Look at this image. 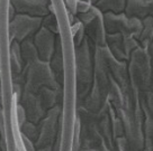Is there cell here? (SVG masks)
<instances>
[{
    "mask_svg": "<svg viewBox=\"0 0 153 151\" xmlns=\"http://www.w3.org/2000/svg\"><path fill=\"white\" fill-rule=\"evenodd\" d=\"M81 151H86V150H81Z\"/></svg>",
    "mask_w": 153,
    "mask_h": 151,
    "instance_id": "obj_27",
    "label": "cell"
},
{
    "mask_svg": "<svg viewBox=\"0 0 153 151\" xmlns=\"http://www.w3.org/2000/svg\"><path fill=\"white\" fill-rule=\"evenodd\" d=\"M144 131V148L149 151H153V120L145 117L143 124Z\"/></svg>",
    "mask_w": 153,
    "mask_h": 151,
    "instance_id": "obj_17",
    "label": "cell"
},
{
    "mask_svg": "<svg viewBox=\"0 0 153 151\" xmlns=\"http://www.w3.org/2000/svg\"><path fill=\"white\" fill-rule=\"evenodd\" d=\"M55 42H56V35L43 26L34 35L33 43L36 47L38 57L41 61H51L55 51Z\"/></svg>",
    "mask_w": 153,
    "mask_h": 151,
    "instance_id": "obj_9",
    "label": "cell"
},
{
    "mask_svg": "<svg viewBox=\"0 0 153 151\" xmlns=\"http://www.w3.org/2000/svg\"><path fill=\"white\" fill-rule=\"evenodd\" d=\"M92 4L88 2V1H83V0H76V14H85L87 11H89L90 8L92 7Z\"/></svg>",
    "mask_w": 153,
    "mask_h": 151,
    "instance_id": "obj_20",
    "label": "cell"
},
{
    "mask_svg": "<svg viewBox=\"0 0 153 151\" xmlns=\"http://www.w3.org/2000/svg\"><path fill=\"white\" fill-rule=\"evenodd\" d=\"M20 53H22V57L24 59L25 65L32 64L33 62L39 59L36 47L33 43V38H27L20 43Z\"/></svg>",
    "mask_w": 153,
    "mask_h": 151,
    "instance_id": "obj_14",
    "label": "cell"
},
{
    "mask_svg": "<svg viewBox=\"0 0 153 151\" xmlns=\"http://www.w3.org/2000/svg\"><path fill=\"white\" fill-rule=\"evenodd\" d=\"M145 48H146V52H148V54H149L150 62H151V65H152V68H153V40Z\"/></svg>",
    "mask_w": 153,
    "mask_h": 151,
    "instance_id": "obj_21",
    "label": "cell"
},
{
    "mask_svg": "<svg viewBox=\"0 0 153 151\" xmlns=\"http://www.w3.org/2000/svg\"><path fill=\"white\" fill-rule=\"evenodd\" d=\"M151 91H153V75H152V85H151Z\"/></svg>",
    "mask_w": 153,
    "mask_h": 151,
    "instance_id": "obj_25",
    "label": "cell"
},
{
    "mask_svg": "<svg viewBox=\"0 0 153 151\" xmlns=\"http://www.w3.org/2000/svg\"><path fill=\"white\" fill-rule=\"evenodd\" d=\"M61 112L62 106L57 104L51 110H48L46 115L41 120L38 124L39 136L35 142L36 148L41 149L50 146L53 147L61 128Z\"/></svg>",
    "mask_w": 153,
    "mask_h": 151,
    "instance_id": "obj_6",
    "label": "cell"
},
{
    "mask_svg": "<svg viewBox=\"0 0 153 151\" xmlns=\"http://www.w3.org/2000/svg\"><path fill=\"white\" fill-rule=\"evenodd\" d=\"M126 2L127 0H98L94 6L102 14L107 11L114 12V14H120V12H124Z\"/></svg>",
    "mask_w": 153,
    "mask_h": 151,
    "instance_id": "obj_13",
    "label": "cell"
},
{
    "mask_svg": "<svg viewBox=\"0 0 153 151\" xmlns=\"http://www.w3.org/2000/svg\"><path fill=\"white\" fill-rule=\"evenodd\" d=\"M17 102L22 104V106L24 108L26 117H27V121H30L35 124L41 122V120L48 113V111L44 109L37 93L23 90L20 97Z\"/></svg>",
    "mask_w": 153,
    "mask_h": 151,
    "instance_id": "obj_8",
    "label": "cell"
},
{
    "mask_svg": "<svg viewBox=\"0 0 153 151\" xmlns=\"http://www.w3.org/2000/svg\"><path fill=\"white\" fill-rule=\"evenodd\" d=\"M94 51L95 46L85 37L80 46L74 47L76 65V108L82 105L83 100L89 94L94 82Z\"/></svg>",
    "mask_w": 153,
    "mask_h": 151,
    "instance_id": "obj_1",
    "label": "cell"
},
{
    "mask_svg": "<svg viewBox=\"0 0 153 151\" xmlns=\"http://www.w3.org/2000/svg\"><path fill=\"white\" fill-rule=\"evenodd\" d=\"M71 35H72V42L74 47L80 46L83 42V39L86 37V33H85V27L81 21L76 20L74 24L71 25Z\"/></svg>",
    "mask_w": 153,
    "mask_h": 151,
    "instance_id": "obj_19",
    "label": "cell"
},
{
    "mask_svg": "<svg viewBox=\"0 0 153 151\" xmlns=\"http://www.w3.org/2000/svg\"><path fill=\"white\" fill-rule=\"evenodd\" d=\"M153 68L145 47H139L132 52L128 59L129 83L141 95L151 91Z\"/></svg>",
    "mask_w": 153,
    "mask_h": 151,
    "instance_id": "obj_2",
    "label": "cell"
},
{
    "mask_svg": "<svg viewBox=\"0 0 153 151\" xmlns=\"http://www.w3.org/2000/svg\"><path fill=\"white\" fill-rule=\"evenodd\" d=\"M0 151H2V150H1V148H0Z\"/></svg>",
    "mask_w": 153,
    "mask_h": 151,
    "instance_id": "obj_26",
    "label": "cell"
},
{
    "mask_svg": "<svg viewBox=\"0 0 153 151\" xmlns=\"http://www.w3.org/2000/svg\"><path fill=\"white\" fill-rule=\"evenodd\" d=\"M76 20L81 21L85 27L87 38L94 46H106V33L102 12L92 6L85 14H76Z\"/></svg>",
    "mask_w": 153,
    "mask_h": 151,
    "instance_id": "obj_5",
    "label": "cell"
},
{
    "mask_svg": "<svg viewBox=\"0 0 153 151\" xmlns=\"http://www.w3.org/2000/svg\"><path fill=\"white\" fill-rule=\"evenodd\" d=\"M19 132L24 134L26 138H28L29 140L33 142H36L39 136V128L37 124L30 122V121H26V122L19 127Z\"/></svg>",
    "mask_w": 153,
    "mask_h": 151,
    "instance_id": "obj_18",
    "label": "cell"
},
{
    "mask_svg": "<svg viewBox=\"0 0 153 151\" xmlns=\"http://www.w3.org/2000/svg\"><path fill=\"white\" fill-rule=\"evenodd\" d=\"M23 72L25 73V83L23 90L38 93V91L42 87H50L53 90H59L60 87H62L57 83L48 62L37 59L32 64L25 65Z\"/></svg>",
    "mask_w": 153,
    "mask_h": 151,
    "instance_id": "obj_3",
    "label": "cell"
},
{
    "mask_svg": "<svg viewBox=\"0 0 153 151\" xmlns=\"http://www.w3.org/2000/svg\"><path fill=\"white\" fill-rule=\"evenodd\" d=\"M91 1V4H92V5H95L96 2H97V1H98V0H90Z\"/></svg>",
    "mask_w": 153,
    "mask_h": 151,
    "instance_id": "obj_24",
    "label": "cell"
},
{
    "mask_svg": "<svg viewBox=\"0 0 153 151\" xmlns=\"http://www.w3.org/2000/svg\"><path fill=\"white\" fill-rule=\"evenodd\" d=\"M106 46L110 54L120 62H127L129 59L125 48V37L120 34H107L106 35Z\"/></svg>",
    "mask_w": 153,
    "mask_h": 151,
    "instance_id": "obj_12",
    "label": "cell"
},
{
    "mask_svg": "<svg viewBox=\"0 0 153 151\" xmlns=\"http://www.w3.org/2000/svg\"><path fill=\"white\" fill-rule=\"evenodd\" d=\"M124 12L126 16L140 20L153 17V0H127Z\"/></svg>",
    "mask_w": 153,
    "mask_h": 151,
    "instance_id": "obj_11",
    "label": "cell"
},
{
    "mask_svg": "<svg viewBox=\"0 0 153 151\" xmlns=\"http://www.w3.org/2000/svg\"><path fill=\"white\" fill-rule=\"evenodd\" d=\"M41 17H32L28 15L16 14L14 19L8 24V37L9 42L16 40L22 43L27 38H33L42 27Z\"/></svg>",
    "mask_w": 153,
    "mask_h": 151,
    "instance_id": "obj_7",
    "label": "cell"
},
{
    "mask_svg": "<svg viewBox=\"0 0 153 151\" xmlns=\"http://www.w3.org/2000/svg\"><path fill=\"white\" fill-rule=\"evenodd\" d=\"M1 93H2V78H1V72H0V99H1Z\"/></svg>",
    "mask_w": 153,
    "mask_h": 151,
    "instance_id": "obj_23",
    "label": "cell"
},
{
    "mask_svg": "<svg viewBox=\"0 0 153 151\" xmlns=\"http://www.w3.org/2000/svg\"><path fill=\"white\" fill-rule=\"evenodd\" d=\"M137 40L141 47H146L153 40V17H148L142 20V30Z\"/></svg>",
    "mask_w": 153,
    "mask_h": 151,
    "instance_id": "obj_15",
    "label": "cell"
},
{
    "mask_svg": "<svg viewBox=\"0 0 153 151\" xmlns=\"http://www.w3.org/2000/svg\"><path fill=\"white\" fill-rule=\"evenodd\" d=\"M104 26L107 34H120L124 37L133 36L139 39L142 30V20L126 16L125 12L114 14V12H104Z\"/></svg>",
    "mask_w": 153,
    "mask_h": 151,
    "instance_id": "obj_4",
    "label": "cell"
},
{
    "mask_svg": "<svg viewBox=\"0 0 153 151\" xmlns=\"http://www.w3.org/2000/svg\"><path fill=\"white\" fill-rule=\"evenodd\" d=\"M42 26L45 27L46 29H48L50 32H52L53 34H55V35L60 33V24H59V20L56 18V15L53 10L52 4L50 5V14L46 15L45 17H43Z\"/></svg>",
    "mask_w": 153,
    "mask_h": 151,
    "instance_id": "obj_16",
    "label": "cell"
},
{
    "mask_svg": "<svg viewBox=\"0 0 153 151\" xmlns=\"http://www.w3.org/2000/svg\"><path fill=\"white\" fill-rule=\"evenodd\" d=\"M17 14L43 18L50 14L51 0H10Z\"/></svg>",
    "mask_w": 153,
    "mask_h": 151,
    "instance_id": "obj_10",
    "label": "cell"
},
{
    "mask_svg": "<svg viewBox=\"0 0 153 151\" xmlns=\"http://www.w3.org/2000/svg\"><path fill=\"white\" fill-rule=\"evenodd\" d=\"M38 151H52V147H45V148H41Z\"/></svg>",
    "mask_w": 153,
    "mask_h": 151,
    "instance_id": "obj_22",
    "label": "cell"
}]
</instances>
